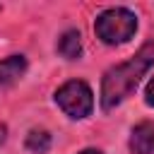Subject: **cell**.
Instances as JSON below:
<instances>
[{
	"label": "cell",
	"instance_id": "6da1fadb",
	"mask_svg": "<svg viewBox=\"0 0 154 154\" xmlns=\"http://www.w3.org/2000/svg\"><path fill=\"white\" fill-rule=\"evenodd\" d=\"M152 65H154V43H147L128 63L111 67L103 75V82H101V106L106 111H111L120 101H125L135 91V87L140 84V79L144 77V72Z\"/></svg>",
	"mask_w": 154,
	"mask_h": 154
},
{
	"label": "cell",
	"instance_id": "7a4b0ae2",
	"mask_svg": "<svg viewBox=\"0 0 154 154\" xmlns=\"http://www.w3.org/2000/svg\"><path fill=\"white\" fill-rule=\"evenodd\" d=\"M137 29V17L135 12L125 10V7H111V10H103L96 22H94V31L96 36L108 43V46H116V43H125L132 38Z\"/></svg>",
	"mask_w": 154,
	"mask_h": 154
},
{
	"label": "cell",
	"instance_id": "3957f363",
	"mask_svg": "<svg viewBox=\"0 0 154 154\" xmlns=\"http://www.w3.org/2000/svg\"><path fill=\"white\" fill-rule=\"evenodd\" d=\"M55 103L70 118H87L94 108V94L84 82L70 79L55 91Z\"/></svg>",
	"mask_w": 154,
	"mask_h": 154
},
{
	"label": "cell",
	"instance_id": "277c9868",
	"mask_svg": "<svg viewBox=\"0 0 154 154\" xmlns=\"http://www.w3.org/2000/svg\"><path fill=\"white\" fill-rule=\"evenodd\" d=\"M26 72V60L24 55H12L7 60L0 63V94L5 89H10L12 84L19 82V77Z\"/></svg>",
	"mask_w": 154,
	"mask_h": 154
},
{
	"label": "cell",
	"instance_id": "5b68a950",
	"mask_svg": "<svg viewBox=\"0 0 154 154\" xmlns=\"http://www.w3.org/2000/svg\"><path fill=\"white\" fill-rule=\"evenodd\" d=\"M130 149H132V154H152L154 152V123L144 120L132 128Z\"/></svg>",
	"mask_w": 154,
	"mask_h": 154
},
{
	"label": "cell",
	"instance_id": "8992f818",
	"mask_svg": "<svg viewBox=\"0 0 154 154\" xmlns=\"http://www.w3.org/2000/svg\"><path fill=\"white\" fill-rule=\"evenodd\" d=\"M58 53H60L63 58H67V60H77L79 53H82L79 31H75V29L65 31V34L60 36V41H58Z\"/></svg>",
	"mask_w": 154,
	"mask_h": 154
},
{
	"label": "cell",
	"instance_id": "52a82bcc",
	"mask_svg": "<svg viewBox=\"0 0 154 154\" xmlns=\"http://www.w3.org/2000/svg\"><path fill=\"white\" fill-rule=\"evenodd\" d=\"M26 147H29L31 152H36V154L48 152V147H51V135H48L46 130H31V132L26 135Z\"/></svg>",
	"mask_w": 154,
	"mask_h": 154
},
{
	"label": "cell",
	"instance_id": "ba28073f",
	"mask_svg": "<svg viewBox=\"0 0 154 154\" xmlns=\"http://www.w3.org/2000/svg\"><path fill=\"white\" fill-rule=\"evenodd\" d=\"M144 101H147V106H154V77L149 79V84L144 89Z\"/></svg>",
	"mask_w": 154,
	"mask_h": 154
},
{
	"label": "cell",
	"instance_id": "9c48e42d",
	"mask_svg": "<svg viewBox=\"0 0 154 154\" xmlns=\"http://www.w3.org/2000/svg\"><path fill=\"white\" fill-rule=\"evenodd\" d=\"M5 142V125H0V144Z\"/></svg>",
	"mask_w": 154,
	"mask_h": 154
},
{
	"label": "cell",
	"instance_id": "30bf717a",
	"mask_svg": "<svg viewBox=\"0 0 154 154\" xmlns=\"http://www.w3.org/2000/svg\"><path fill=\"white\" fill-rule=\"evenodd\" d=\"M79 154H101L99 149H84V152H79Z\"/></svg>",
	"mask_w": 154,
	"mask_h": 154
}]
</instances>
